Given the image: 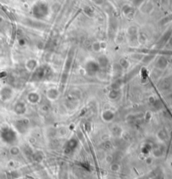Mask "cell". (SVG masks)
<instances>
[{
    "label": "cell",
    "mask_w": 172,
    "mask_h": 179,
    "mask_svg": "<svg viewBox=\"0 0 172 179\" xmlns=\"http://www.w3.org/2000/svg\"><path fill=\"white\" fill-rule=\"evenodd\" d=\"M103 118L106 121H111L112 119H113V113L111 110H106L103 113Z\"/></svg>",
    "instance_id": "3"
},
{
    "label": "cell",
    "mask_w": 172,
    "mask_h": 179,
    "mask_svg": "<svg viewBox=\"0 0 172 179\" xmlns=\"http://www.w3.org/2000/svg\"><path fill=\"white\" fill-rule=\"evenodd\" d=\"M33 13L34 15L37 18H43L47 15L48 13V8L45 4H36L35 5L33 8Z\"/></svg>",
    "instance_id": "1"
},
{
    "label": "cell",
    "mask_w": 172,
    "mask_h": 179,
    "mask_svg": "<svg viewBox=\"0 0 172 179\" xmlns=\"http://www.w3.org/2000/svg\"><path fill=\"white\" fill-rule=\"evenodd\" d=\"M86 69H87V72L91 75H93L97 72V70L98 69V65L95 62H90L86 65Z\"/></svg>",
    "instance_id": "2"
}]
</instances>
